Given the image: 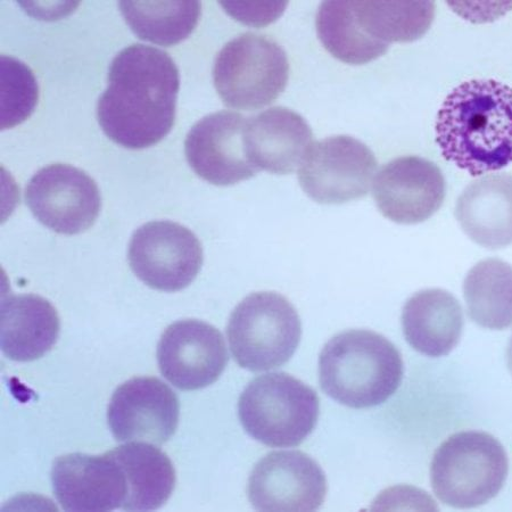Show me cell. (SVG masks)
I'll return each mask as SVG.
<instances>
[{
    "label": "cell",
    "mask_w": 512,
    "mask_h": 512,
    "mask_svg": "<svg viewBox=\"0 0 512 512\" xmlns=\"http://www.w3.org/2000/svg\"><path fill=\"white\" fill-rule=\"evenodd\" d=\"M179 87V70L168 53L131 45L111 63L109 86L97 104L99 126L129 150L152 147L175 125Z\"/></svg>",
    "instance_id": "cell-1"
},
{
    "label": "cell",
    "mask_w": 512,
    "mask_h": 512,
    "mask_svg": "<svg viewBox=\"0 0 512 512\" xmlns=\"http://www.w3.org/2000/svg\"><path fill=\"white\" fill-rule=\"evenodd\" d=\"M445 158L478 177L512 163V88L474 79L445 98L435 123Z\"/></svg>",
    "instance_id": "cell-2"
},
{
    "label": "cell",
    "mask_w": 512,
    "mask_h": 512,
    "mask_svg": "<svg viewBox=\"0 0 512 512\" xmlns=\"http://www.w3.org/2000/svg\"><path fill=\"white\" fill-rule=\"evenodd\" d=\"M403 371L399 350L371 330L337 334L319 357L322 391L353 409L376 407L390 399L401 385Z\"/></svg>",
    "instance_id": "cell-3"
},
{
    "label": "cell",
    "mask_w": 512,
    "mask_h": 512,
    "mask_svg": "<svg viewBox=\"0 0 512 512\" xmlns=\"http://www.w3.org/2000/svg\"><path fill=\"white\" fill-rule=\"evenodd\" d=\"M509 472L503 445L484 432L454 434L436 450L433 491L445 506L473 509L486 505L502 490Z\"/></svg>",
    "instance_id": "cell-4"
},
{
    "label": "cell",
    "mask_w": 512,
    "mask_h": 512,
    "mask_svg": "<svg viewBox=\"0 0 512 512\" xmlns=\"http://www.w3.org/2000/svg\"><path fill=\"white\" fill-rule=\"evenodd\" d=\"M238 416L246 433L267 447H299L317 426L319 398L300 379L270 373L246 386Z\"/></svg>",
    "instance_id": "cell-5"
},
{
    "label": "cell",
    "mask_w": 512,
    "mask_h": 512,
    "mask_svg": "<svg viewBox=\"0 0 512 512\" xmlns=\"http://www.w3.org/2000/svg\"><path fill=\"white\" fill-rule=\"evenodd\" d=\"M231 354L238 366L253 373L285 365L299 348V313L275 292L253 293L239 303L227 325Z\"/></svg>",
    "instance_id": "cell-6"
},
{
    "label": "cell",
    "mask_w": 512,
    "mask_h": 512,
    "mask_svg": "<svg viewBox=\"0 0 512 512\" xmlns=\"http://www.w3.org/2000/svg\"><path fill=\"white\" fill-rule=\"evenodd\" d=\"M289 79L287 55L275 40L244 33L219 52L213 82L222 102L235 110L255 111L274 103Z\"/></svg>",
    "instance_id": "cell-7"
},
{
    "label": "cell",
    "mask_w": 512,
    "mask_h": 512,
    "mask_svg": "<svg viewBox=\"0 0 512 512\" xmlns=\"http://www.w3.org/2000/svg\"><path fill=\"white\" fill-rule=\"evenodd\" d=\"M200 239L172 221H152L139 227L128 249L134 274L155 291L175 293L191 285L203 266Z\"/></svg>",
    "instance_id": "cell-8"
},
{
    "label": "cell",
    "mask_w": 512,
    "mask_h": 512,
    "mask_svg": "<svg viewBox=\"0 0 512 512\" xmlns=\"http://www.w3.org/2000/svg\"><path fill=\"white\" fill-rule=\"evenodd\" d=\"M377 160L370 148L349 136L313 144L299 168L303 192L319 204H344L365 197Z\"/></svg>",
    "instance_id": "cell-9"
},
{
    "label": "cell",
    "mask_w": 512,
    "mask_h": 512,
    "mask_svg": "<svg viewBox=\"0 0 512 512\" xmlns=\"http://www.w3.org/2000/svg\"><path fill=\"white\" fill-rule=\"evenodd\" d=\"M33 216L57 234L78 235L95 224L102 198L93 178L68 164L39 170L26 188Z\"/></svg>",
    "instance_id": "cell-10"
},
{
    "label": "cell",
    "mask_w": 512,
    "mask_h": 512,
    "mask_svg": "<svg viewBox=\"0 0 512 512\" xmlns=\"http://www.w3.org/2000/svg\"><path fill=\"white\" fill-rule=\"evenodd\" d=\"M324 470L301 451L271 452L253 468L247 497L259 511H316L324 503Z\"/></svg>",
    "instance_id": "cell-11"
},
{
    "label": "cell",
    "mask_w": 512,
    "mask_h": 512,
    "mask_svg": "<svg viewBox=\"0 0 512 512\" xmlns=\"http://www.w3.org/2000/svg\"><path fill=\"white\" fill-rule=\"evenodd\" d=\"M180 415L178 395L155 377H135L112 395L107 421L118 442L167 443Z\"/></svg>",
    "instance_id": "cell-12"
},
{
    "label": "cell",
    "mask_w": 512,
    "mask_h": 512,
    "mask_svg": "<svg viewBox=\"0 0 512 512\" xmlns=\"http://www.w3.org/2000/svg\"><path fill=\"white\" fill-rule=\"evenodd\" d=\"M224 336L216 327L196 319L173 322L159 346L161 374L181 391H197L218 381L228 365Z\"/></svg>",
    "instance_id": "cell-13"
},
{
    "label": "cell",
    "mask_w": 512,
    "mask_h": 512,
    "mask_svg": "<svg viewBox=\"0 0 512 512\" xmlns=\"http://www.w3.org/2000/svg\"><path fill=\"white\" fill-rule=\"evenodd\" d=\"M447 184L437 165L419 156H403L384 165L373 183L377 208L400 225H416L442 208Z\"/></svg>",
    "instance_id": "cell-14"
},
{
    "label": "cell",
    "mask_w": 512,
    "mask_h": 512,
    "mask_svg": "<svg viewBox=\"0 0 512 512\" xmlns=\"http://www.w3.org/2000/svg\"><path fill=\"white\" fill-rule=\"evenodd\" d=\"M242 114L221 111L198 121L185 142L187 162L201 179L231 186L251 179L260 170L247 158Z\"/></svg>",
    "instance_id": "cell-15"
},
{
    "label": "cell",
    "mask_w": 512,
    "mask_h": 512,
    "mask_svg": "<svg viewBox=\"0 0 512 512\" xmlns=\"http://www.w3.org/2000/svg\"><path fill=\"white\" fill-rule=\"evenodd\" d=\"M53 491L65 511H112L125 506V475L111 454H65L52 468Z\"/></svg>",
    "instance_id": "cell-16"
},
{
    "label": "cell",
    "mask_w": 512,
    "mask_h": 512,
    "mask_svg": "<svg viewBox=\"0 0 512 512\" xmlns=\"http://www.w3.org/2000/svg\"><path fill=\"white\" fill-rule=\"evenodd\" d=\"M244 142L255 168L283 176L300 168L313 145V134L299 113L272 107L247 120Z\"/></svg>",
    "instance_id": "cell-17"
},
{
    "label": "cell",
    "mask_w": 512,
    "mask_h": 512,
    "mask_svg": "<svg viewBox=\"0 0 512 512\" xmlns=\"http://www.w3.org/2000/svg\"><path fill=\"white\" fill-rule=\"evenodd\" d=\"M456 218L478 245L499 250L512 244V175L499 173L473 181L458 198Z\"/></svg>",
    "instance_id": "cell-18"
},
{
    "label": "cell",
    "mask_w": 512,
    "mask_h": 512,
    "mask_svg": "<svg viewBox=\"0 0 512 512\" xmlns=\"http://www.w3.org/2000/svg\"><path fill=\"white\" fill-rule=\"evenodd\" d=\"M459 301L444 289L432 288L410 297L402 312L404 337L412 349L427 357L448 355L464 332Z\"/></svg>",
    "instance_id": "cell-19"
},
{
    "label": "cell",
    "mask_w": 512,
    "mask_h": 512,
    "mask_svg": "<svg viewBox=\"0 0 512 512\" xmlns=\"http://www.w3.org/2000/svg\"><path fill=\"white\" fill-rule=\"evenodd\" d=\"M59 313L44 297L12 295L2 303L0 346L8 359L29 362L43 358L59 340Z\"/></svg>",
    "instance_id": "cell-20"
},
{
    "label": "cell",
    "mask_w": 512,
    "mask_h": 512,
    "mask_svg": "<svg viewBox=\"0 0 512 512\" xmlns=\"http://www.w3.org/2000/svg\"><path fill=\"white\" fill-rule=\"evenodd\" d=\"M127 482L126 511H153L168 502L177 483L172 461L156 445L128 442L110 451Z\"/></svg>",
    "instance_id": "cell-21"
},
{
    "label": "cell",
    "mask_w": 512,
    "mask_h": 512,
    "mask_svg": "<svg viewBox=\"0 0 512 512\" xmlns=\"http://www.w3.org/2000/svg\"><path fill=\"white\" fill-rule=\"evenodd\" d=\"M468 316L491 330L512 326V267L499 259L478 262L464 284Z\"/></svg>",
    "instance_id": "cell-22"
},
{
    "label": "cell",
    "mask_w": 512,
    "mask_h": 512,
    "mask_svg": "<svg viewBox=\"0 0 512 512\" xmlns=\"http://www.w3.org/2000/svg\"><path fill=\"white\" fill-rule=\"evenodd\" d=\"M316 28L328 53L346 64L373 62L390 47L361 29L355 18L353 2L322 3L317 13Z\"/></svg>",
    "instance_id": "cell-23"
},
{
    "label": "cell",
    "mask_w": 512,
    "mask_h": 512,
    "mask_svg": "<svg viewBox=\"0 0 512 512\" xmlns=\"http://www.w3.org/2000/svg\"><path fill=\"white\" fill-rule=\"evenodd\" d=\"M355 18L381 43H411L424 37L435 19L433 2H353Z\"/></svg>",
    "instance_id": "cell-24"
},
{
    "label": "cell",
    "mask_w": 512,
    "mask_h": 512,
    "mask_svg": "<svg viewBox=\"0 0 512 512\" xmlns=\"http://www.w3.org/2000/svg\"><path fill=\"white\" fill-rule=\"evenodd\" d=\"M119 6L136 36L164 47L191 36L202 13L200 2H121Z\"/></svg>",
    "instance_id": "cell-25"
},
{
    "label": "cell",
    "mask_w": 512,
    "mask_h": 512,
    "mask_svg": "<svg viewBox=\"0 0 512 512\" xmlns=\"http://www.w3.org/2000/svg\"><path fill=\"white\" fill-rule=\"evenodd\" d=\"M0 82H2V106L0 128H14L26 121L35 111L39 87L28 66L14 57H0Z\"/></svg>",
    "instance_id": "cell-26"
},
{
    "label": "cell",
    "mask_w": 512,
    "mask_h": 512,
    "mask_svg": "<svg viewBox=\"0 0 512 512\" xmlns=\"http://www.w3.org/2000/svg\"><path fill=\"white\" fill-rule=\"evenodd\" d=\"M237 21L251 27H266L285 12L287 3H220Z\"/></svg>",
    "instance_id": "cell-27"
},
{
    "label": "cell",
    "mask_w": 512,
    "mask_h": 512,
    "mask_svg": "<svg viewBox=\"0 0 512 512\" xmlns=\"http://www.w3.org/2000/svg\"><path fill=\"white\" fill-rule=\"evenodd\" d=\"M507 365L512 375V336L510 338L508 348H507Z\"/></svg>",
    "instance_id": "cell-28"
}]
</instances>
